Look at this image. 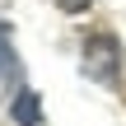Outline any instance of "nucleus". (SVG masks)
Returning <instances> with one entry per match:
<instances>
[{
  "instance_id": "1",
  "label": "nucleus",
  "mask_w": 126,
  "mask_h": 126,
  "mask_svg": "<svg viewBox=\"0 0 126 126\" xmlns=\"http://www.w3.org/2000/svg\"><path fill=\"white\" fill-rule=\"evenodd\" d=\"M84 75L89 79H103V84H112L117 79V70H122V42L112 37V33H94L89 42H84Z\"/></svg>"
},
{
  "instance_id": "2",
  "label": "nucleus",
  "mask_w": 126,
  "mask_h": 126,
  "mask_svg": "<svg viewBox=\"0 0 126 126\" xmlns=\"http://www.w3.org/2000/svg\"><path fill=\"white\" fill-rule=\"evenodd\" d=\"M37 117H42V112H37V94H33V89H19V98H14V122L19 126H37Z\"/></svg>"
},
{
  "instance_id": "3",
  "label": "nucleus",
  "mask_w": 126,
  "mask_h": 126,
  "mask_svg": "<svg viewBox=\"0 0 126 126\" xmlns=\"http://www.w3.org/2000/svg\"><path fill=\"white\" fill-rule=\"evenodd\" d=\"M14 75H19V51L9 42V28L0 23V79H14Z\"/></svg>"
},
{
  "instance_id": "4",
  "label": "nucleus",
  "mask_w": 126,
  "mask_h": 126,
  "mask_svg": "<svg viewBox=\"0 0 126 126\" xmlns=\"http://www.w3.org/2000/svg\"><path fill=\"white\" fill-rule=\"evenodd\" d=\"M84 5H89V0H61V9H70V14H79Z\"/></svg>"
},
{
  "instance_id": "5",
  "label": "nucleus",
  "mask_w": 126,
  "mask_h": 126,
  "mask_svg": "<svg viewBox=\"0 0 126 126\" xmlns=\"http://www.w3.org/2000/svg\"><path fill=\"white\" fill-rule=\"evenodd\" d=\"M5 5H9V0H0V9H5Z\"/></svg>"
}]
</instances>
